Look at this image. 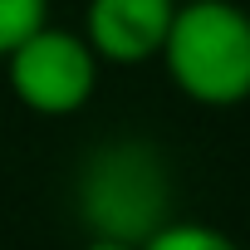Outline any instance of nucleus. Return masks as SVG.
<instances>
[{"mask_svg": "<svg viewBox=\"0 0 250 250\" xmlns=\"http://www.w3.org/2000/svg\"><path fill=\"white\" fill-rule=\"evenodd\" d=\"M143 250H230V235L221 226H201V221H187V216H167Z\"/></svg>", "mask_w": 250, "mask_h": 250, "instance_id": "5", "label": "nucleus"}, {"mask_svg": "<svg viewBox=\"0 0 250 250\" xmlns=\"http://www.w3.org/2000/svg\"><path fill=\"white\" fill-rule=\"evenodd\" d=\"M5 83L15 93V103L35 118H74L93 103L98 93V54L88 49V40L79 30L64 25H40L30 30L5 59Z\"/></svg>", "mask_w": 250, "mask_h": 250, "instance_id": "3", "label": "nucleus"}, {"mask_svg": "<svg viewBox=\"0 0 250 250\" xmlns=\"http://www.w3.org/2000/svg\"><path fill=\"white\" fill-rule=\"evenodd\" d=\"M177 211L172 167L147 138L98 143L74 177V216L98 250H143L147 235Z\"/></svg>", "mask_w": 250, "mask_h": 250, "instance_id": "1", "label": "nucleus"}, {"mask_svg": "<svg viewBox=\"0 0 250 250\" xmlns=\"http://www.w3.org/2000/svg\"><path fill=\"white\" fill-rule=\"evenodd\" d=\"M177 0H88L83 40L103 69H143L157 64Z\"/></svg>", "mask_w": 250, "mask_h": 250, "instance_id": "4", "label": "nucleus"}, {"mask_svg": "<svg viewBox=\"0 0 250 250\" xmlns=\"http://www.w3.org/2000/svg\"><path fill=\"white\" fill-rule=\"evenodd\" d=\"M49 20V0H0V59Z\"/></svg>", "mask_w": 250, "mask_h": 250, "instance_id": "6", "label": "nucleus"}, {"mask_svg": "<svg viewBox=\"0 0 250 250\" xmlns=\"http://www.w3.org/2000/svg\"><path fill=\"white\" fill-rule=\"evenodd\" d=\"M167 83L196 108L250 103V10L235 0H177L162 54Z\"/></svg>", "mask_w": 250, "mask_h": 250, "instance_id": "2", "label": "nucleus"}]
</instances>
